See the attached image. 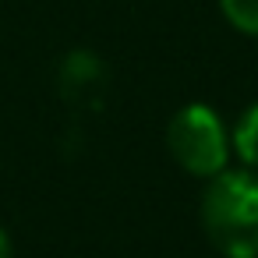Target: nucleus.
<instances>
[{"instance_id":"obj_1","label":"nucleus","mask_w":258,"mask_h":258,"mask_svg":"<svg viewBox=\"0 0 258 258\" xmlns=\"http://www.w3.org/2000/svg\"><path fill=\"white\" fill-rule=\"evenodd\" d=\"M202 223L226 258H258V173H216L202 195Z\"/></svg>"},{"instance_id":"obj_5","label":"nucleus","mask_w":258,"mask_h":258,"mask_svg":"<svg viewBox=\"0 0 258 258\" xmlns=\"http://www.w3.org/2000/svg\"><path fill=\"white\" fill-rule=\"evenodd\" d=\"M0 258H11V240H8L4 230H0Z\"/></svg>"},{"instance_id":"obj_3","label":"nucleus","mask_w":258,"mask_h":258,"mask_svg":"<svg viewBox=\"0 0 258 258\" xmlns=\"http://www.w3.org/2000/svg\"><path fill=\"white\" fill-rule=\"evenodd\" d=\"M230 142L237 145L240 159H244L247 166H254V170H258V103H254V106H247V110L240 113V120H237V127H233V138H230Z\"/></svg>"},{"instance_id":"obj_4","label":"nucleus","mask_w":258,"mask_h":258,"mask_svg":"<svg viewBox=\"0 0 258 258\" xmlns=\"http://www.w3.org/2000/svg\"><path fill=\"white\" fill-rule=\"evenodd\" d=\"M219 8L233 29L244 36H258V0H219Z\"/></svg>"},{"instance_id":"obj_2","label":"nucleus","mask_w":258,"mask_h":258,"mask_svg":"<svg viewBox=\"0 0 258 258\" xmlns=\"http://www.w3.org/2000/svg\"><path fill=\"white\" fill-rule=\"evenodd\" d=\"M166 145H170L173 159L195 177H216L226 170V159H230L226 124L205 103H191L180 113H173Z\"/></svg>"}]
</instances>
